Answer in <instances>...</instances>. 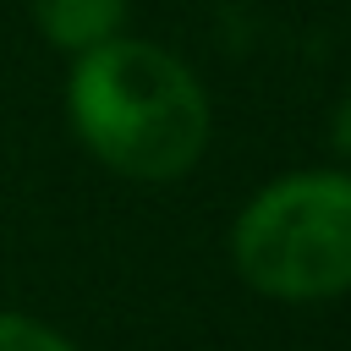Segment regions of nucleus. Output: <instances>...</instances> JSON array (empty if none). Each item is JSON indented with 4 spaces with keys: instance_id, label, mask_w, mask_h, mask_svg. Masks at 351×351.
<instances>
[{
    "instance_id": "2",
    "label": "nucleus",
    "mask_w": 351,
    "mask_h": 351,
    "mask_svg": "<svg viewBox=\"0 0 351 351\" xmlns=\"http://www.w3.org/2000/svg\"><path fill=\"white\" fill-rule=\"evenodd\" d=\"M236 274L269 302L351 291V170H291L247 197L230 225Z\"/></svg>"
},
{
    "instance_id": "4",
    "label": "nucleus",
    "mask_w": 351,
    "mask_h": 351,
    "mask_svg": "<svg viewBox=\"0 0 351 351\" xmlns=\"http://www.w3.org/2000/svg\"><path fill=\"white\" fill-rule=\"evenodd\" d=\"M0 351H77V346L27 313H0Z\"/></svg>"
},
{
    "instance_id": "5",
    "label": "nucleus",
    "mask_w": 351,
    "mask_h": 351,
    "mask_svg": "<svg viewBox=\"0 0 351 351\" xmlns=\"http://www.w3.org/2000/svg\"><path fill=\"white\" fill-rule=\"evenodd\" d=\"M329 143H335V154L351 165V93L335 104V115H329Z\"/></svg>"
},
{
    "instance_id": "3",
    "label": "nucleus",
    "mask_w": 351,
    "mask_h": 351,
    "mask_svg": "<svg viewBox=\"0 0 351 351\" xmlns=\"http://www.w3.org/2000/svg\"><path fill=\"white\" fill-rule=\"evenodd\" d=\"M38 33L71 60L126 33V0H33Z\"/></svg>"
},
{
    "instance_id": "1",
    "label": "nucleus",
    "mask_w": 351,
    "mask_h": 351,
    "mask_svg": "<svg viewBox=\"0 0 351 351\" xmlns=\"http://www.w3.org/2000/svg\"><path fill=\"white\" fill-rule=\"evenodd\" d=\"M66 115L82 148L132 181H176L208 148V93L186 60L148 38H110L71 60Z\"/></svg>"
}]
</instances>
